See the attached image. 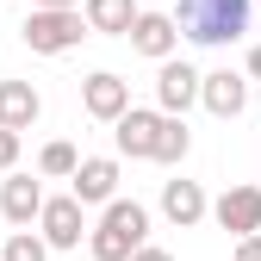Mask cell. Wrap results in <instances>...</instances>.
I'll return each mask as SVG.
<instances>
[{"label": "cell", "instance_id": "obj_24", "mask_svg": "<svg viewBox=\"0 0 261 261\" xmlns=\"http://www.w3.org/2000/svg\"><path fill=\"white\" fill-rule=\"evenodd\" d=\"M255 7H261V0H255Z\"/></svg>", "mask_w": 261, "mask_h": 261}, {"label": "cell", "instance_id": "obj_7", "mask_svg": "<svg viewBox=\"0 0 261 261\" xmlns=\"http://www.w3.org/2000/svg\"><path fill=\"white\" fill-rule=\"evenodd\" d=\"M162 118L168 112H149V106H130L118 124H112V143H118V155H130V162H155V137H162Z\"/></svg>", "mask_w": 261, "mask_h": 261}, {"label": "cell", "instance_id": "obj_10", "mask_svg": "<svg viewBox=\"0 0 261 261\" xmlns=\"http://www.w3.org/2000/svg\"><path fill=\"white\" fill-rule=\"evenodd\" d=\"M199 106H205L212 118H243V112H249V69H243V75H237V69H212L205 87H199Z\"/></svg>", "mask_w": 261, "mask_h": 261}, {"label": "cell", "instance_id": "obj_6", "mask_svg": "<svg viewBox=\"0 0 261 261\" xmlns=\"http://www.w3.org/2000/svg\"><path fill=\"white\" fill-rule=\"evenodd\" d=\"M199 87H205V75L193 69V62H180V56L155 62V106L162 112H180L187 118V106H199Z\"/></svg>", "mask_w": 261, "mask_h": 261}, {"label": "cell", "instance_id": "obj_11", "mask_svg": "<svg viewBox=\"0 0 261 261\" xmlns=\"http://www.w3.org/2000/svg\"><path fill=\"white\" fill-rule=\"evenodd\" d=\"M162 218L174 224V230H193V224L212 218V199L199 180H162Z\"/></svg>", "mask_w": 261, "mask_h": 261}, {"label": "cell", "instance_id": "obj_22", "mask_svg": "<svg viewBox=\"0 0 261 261\" xmlns=\"http://www.w3.org/2000/svg\"><path fill=\"white\" fill-rule=\"evenodd\" d=\"M249 81H261V44L249 50Z\"/></svg>", "mask_w": 261, "mask_h": 261}, {"label": "cell", "instance_id": "obj_1", "mask_svg": "<svg viewBox=\"0 0 261 261\" xmlns=\"http://www.w3.org/2000/svg\"><path fill=\"white\" fill-rule=\"evenodd\" d=\"M168 13H174V25H180V38H187V44L218 50V44H237L243 31H249L255 0H174Z\"/></svg>", "mask_w": 261, "mask_h": 261}, {"label": "cell", "instance_id": "obj_12", "mask_svg": "<svg viewBox=\"0 0 261 261\" xmlns=\"http://www.w3.org/2000/svg\"><path fill=\"white\" fill-rule=\"evenodd\" d=\"M130 50L149 56V62H168L180 50V25L174 13H137V25H130Z\"/></svg>", "mask_w": 261, "mask_h": 261}, {"label": "cell", "instance_id": "obj_19", "mask_svg": "<svg viewBox=\"0 0 261 261\" xmlns=\"http://www.w3.org/2000/svg\"><path fill=\"white\" fill-rule=\"evenodd\" d=\"M19 137H25V130H7V124H0V174L19 168Z\"/></svg>", "mask_w": 261, "mask_h": 261}, {"label": "cell", "instance_id": "obj_9", "mask_svg": "<svg viewBox=\"0 0 261 261\" xmlns=\"http://www.w3.org/2000/svg\"><path fill=\"white\" fill-rule=\"evenodd\" d=\"M212 218H218V230H230V237H249L261 230V187H224L218 199H212Z\"/></svg>", "mask_w": 261, "mask_h": 261}, {"label": "cell", "instance_id": "obj_16", "mask_svg": "<svg viewBox=\"0 0 261 261\" xmlns=\"http://www.w3.org/2000/svg\"><path fill=\"white\" fill-rule=\"evenodd\" d=\"M187 149H193V130H187L180 112H168V118H162V137H155V162L174 168V162H187Z\"/></svg>", "mask_w": 261, "mask_h": 261}, {"label": "cell", "instance_id": "obj_4", "mask_svg": "<svg viewBox=\"0 0 261 261\" xmlns=\"http://www.w3.org/2000/svg\"><path fill=\"white\" fill-rule=\"evenodd\" d=\"M38 230H44L50 249H81V237H87V205L75 199V193H56V199H44V212H38Z\"/></svg>", "mask_w": 261, "mask_h": 261}, {"label": "cell", "instance_id": "obj_21", "mask_svg": "<svg viewBox=\"0 0 261 261\" xmlns=\"http://www.w3.org/2000/svg\"><path fill=\"white\" fill-rule=\"evenodd\" d=\"M130 261H174V255H168V249H155V243H143V249L130 255Z\"/></svg>", "mask_w": 261, "mask_h": 261}, {"label": "cell", "instance_id": "obj_2", "mask_svg": "<svg viewBox=\"0 0 261 261\" xmlns=\"http://www.w3.org/2000/svg\"><path fill=\"white\" fill-rule=\"evenodd\" d=\"M143 243H149V212H143L137 199L100 205V224L87 230V255H93V261H130Z\"/></svg>", "mask_w": 261, "mask_h": 261}, {"label": "cell", "instance_id": "obj_15", "mask_svg": "<svg viewBox=\"0 0 261 261\" xmlns=\"http://www.w3.org/2000/svg\"><path fill=\"white\" fill-rule=\"evenodd\" d=\"M81 13H87V25L100 31V38H130V25H137V0H81Z\"/></svg>", "mask_w": 261, "mask_h": 261}, {"label": "cell", "instance_id": "obj_14", "mask_svg": "<svg viewBox=\"0 0 261 261\" xmlns=\"http://www.w3.org/2000/svg\"><path fill=\"white\" fill-rule=\"evenodd\" d=\"M38 112H44V100H38L31 81H0V124L7 130H31Z\"/></svg>", "mask_w": 261, "mask_h": 261}, {"label": "cell", "instance_id": "obj_3", "mask_svg": "<svg viewBox=\"0 0 261 261\" xmlns=\"http://www.w3.org/2000/svg\"><path fill=\"white\" fill-rule=\"evenodd\" d=\"M19 31H25V44L38 50V56H69L93 25H87L81 7H31V19H25Z\"/></svg>", "mask_w": 261, "mask_h": 261}, {"label": "cell", "instance_id": "obj_5", "mask_svg": "<svg viewBox=\"0 0 261 261\" xmlns=\"http://www.w3.org/2000/svg\"><path fill=\"white\" fill-rule=\"evenodd\" d=\"M81 112L100 118V124H118V118L130 112V81L112 75V69H93V75L81 81Z\"/></svg>", "mask_w": 261, "mask_h": 261}, {"label": "cell", "instance_id": "obj_17", "mask_svg": "<svg viewBox=\"0 0 261 261\" xmlns=\"http://www.w3.org/2000/svg\"><path fill=\"white\" fill-rule=\"evenodd\" d=\"M75 168H81V149H75L69 137H50V143L38 149V174H44V180H69Z\"/></svg>", "mask_w": 261, "mask_h": 261}, {"label": "cell", "instance_id": "obj_20", "mask_svg": "<svg viewBox=\"0 0 261 261\" xmlns=\"http://www.w3.org/2000/svg\"><path fill=\"white\" fill-rule=\"evenodd\" d=\"M230 261H261V230H249V237H237V255Z\"/></svg>", "mask_w": 261, "mask_h": 261}, {"label": "cell", "instance_id": "obj_13", "mask_svg": "<svg viewBox=\"0 0 261 261\" xmlns=\"http://www.w3.org/2000/svg\"><path fill=\"white\" fill-rule=\"evenodd\" d=\"M44 199H50V193H44L38 180H31V174H7V180H0V218H7L13 230H25V224H38Z\"/></svg>", "mask_w": 261, "mask_h": 261}, {"label": "cell", "instance_id": "obj_23", "mask_svg": "<svg viewBox=\"0 0 261 261\" xmlns=\"http://www.w3.org/2000/svg\"><path fill=\"white\" fill-rule=\"evenodd\" d=\"M31 7H81V0H31Z\"/></svg>", "mask_w": 261, "mask_h": 261}, {"label": "cell", "instance_id": "obj_18", "mask_svg": "<svg viewBox=\"0 0 261 261\" xmlns=\"http://www.w3.org/2000/svg\"><path fill=\"white\" fill-rule=\"evenodd\" d=\"M0 261H50V243H44V230H13L7 237V249H0Z\"/></svg>", "mask_w": 261, "mask_h": 261}, {"label": "cell", "instance_id": "obj_8", "mask_svg": "<svg viewBox=\"0 0 261 261\" xmlns=\"http://www.w3.org/2000/svg\"><path fill=\"white\" fill-rule=\"evenodd\" d=\"M69 193L81 205H112L118 199V155H81V168L69 174Z\"/></svg>", "mask_w": 261, "mask_h": 261}]
</instances>
